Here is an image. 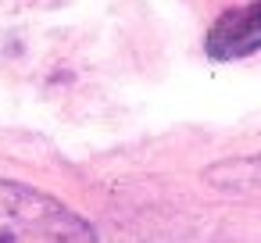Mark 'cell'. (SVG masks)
<instances>
[{
	"mask_svg": "<svg viewBox=\"0 0 261 243\" xmlns=\"http://www.w3.org/2000/svg\"><path fill=\"white\" fill-rule=\"evenodd\" d=\"M0 243H97V229L65 200L0 179Z\"/></svg>",
	"mask_w": 261,
	"mask_h": 243,
	"instance_id": "obj_1",
	"label": "cell"
},
{
	"mask_svg": "<svg viewBox=\"0 0 261 243\" xmlns=\"http://www.w3.org/2000/svg\"><path fill=\"white\" fill-rule=\"evenodd\" d=\"M257 50H261V0L222 11L204 36V54L211 61H240Z\"/></svg>",
	"mask_w": 261,
	"mask_h": 243,
	"instance_id": "obj_2",
	"label": "cell"
},
{
	"mask_svg": "<svg viewBox=\"0 0 261 243\" xmlns=\"http://www.w3.org/2000/svg\"><path fill=\"white\" fill-rule=\"evenodd\" d=\"M204 182L225 193H261V154L225 157L204 168Z\"/></svg>",
	"mask_w": 261,
	"mask_h": 243,
	"instance_id": "obj_3",
	"label": "cell"
}]
</instances>
